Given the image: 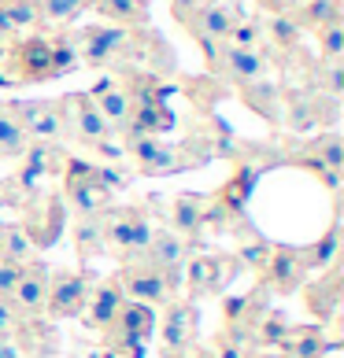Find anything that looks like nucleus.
<instances>
[{
  "instance_id": "obj_1",
  "label": "nucleus",
  "mask_w": 344,
  "mask_h": 358,
  "mask_svg": "<svg viewBox=\"0 0 344 358\" xmlns=\"http://www.w3.org/2000/svg\"><path fill=\"white\" fill-rule=\"evenodd\" d=\"M152 244V222L141 207H108L104 210V251L118 262H141Z\"/></svg>"
},
{
  "instance_id": "obj_2",
  "label": "nucleus",
  "mask_w": 344,
  "mask_h": 358,
  "mask_svg": "<svg viewBox=\"0 0 344 358\" xmlns=\"http://www.w3.org/2000/svg\"><path fill=\"white\" fill-rule=\"evenodd\" d=\"M156 333V314L152 307H144V303H134L126 299L123 307H118L115 322L104 329V348L115 351L118 358H144V340Z\"/></svg>"
},
{
  "instance_id": "obj_3",
  "label": "nucleus",
  "mask_w": 344,
  "mask_h": 358,
  "mask_svg": "<svg viewBox=\"0 0 344 358\" xmlns=\"http://www.w3.org/2000/svg\"><path fill=\"white\" fill-rule=\"evenodd\" d=\"M123 152L137 163L141 174L160 178V174H181L185 166L207 163V159L193 155L185 144H167L163 137H123Z\"/></svg>"
},
{
  "instance_id": "obj_4",
  "label": "nucleus",
  "mask_w": 344,
  "mask_h": 358,
  "mask_svg": "<svg viewBox=\"0 0 344 358\" xmlns=\"http://www.w3.org/2000/svg\"><path fill=\"white\" fill-rule=\"evenodd\" d=\"M289 163L308 166L315 178L322 181V189L329 196H340V174H344V137L340 134H319L311 141L296 144V152L289 155Z\"/></svg>"
},
{
  "instance_id": "obj_5",
  "label": "nucleus",
  "mask_w": 344,
  "mask_h": 358,
  "mask_svg": "<svg viewBox=\"0 0 344 358\" xmlns=\"http://www.w3.org/2000/svg\"><path fill=\"white\" fill-rule=\"evenodd\" d=\"M174 15L189 26V34L200 41V48H204V56H207V63L215 59V52H219V45L230 37V30H233V22L241 19L237 15V8H230V4H222V0H196L193 4V11H185V8H174Z\"/></svg>"
},
{
  "instance_id": "obj_6",
  "label": "nucleus",
  "mask_w": 344,
  "mask_h": 358,
  "mask_svg": "<svg viewBox=\"0 0 344 358\" xmlns=\"http://www.w3.org/2000/svg\"><path fill=\"white\" fill-rule=\"evenodd\" d=\"M63 196H67V203L74 207L78 218H97L108 207H115L111 203L115 196L97 181L92 163H82V159H74V155H67V163H63Z\"/></svg>"
},
{
  "instance_id": "obj_7",
  "label": "nucleus",
  "mask_w": 344,
  "mask_h": 358,
  "mask_svg": "<svg viewBox=\"0 0 344 358\" xmlns=\"http://www.w3.org/2000/svg\"><path fill=\"white\" fill-rule=\"evenodd\" d=\"M60 115H63V141H74L78 148L92 152L97 144L115 137L108 122L100 118V111L92 108L89 92H67V96H60Z\"/></svg>"
},
{
  "instance_id": "obj_8",
  "label": "nucleus",
  "mask_w": 344,
  "mask_h": 358,
  "mask_svg": "<svg viewBox=\"0 0 344 358\" xmlns=\"http://www.w3.org/2000/svg\"><path fill=\"white\" fill-rule=\"evenodd\" d=\"M92 285H97V273H89V270H52L48 273V292H45V314L82 317Z\"/></svg>"
},
{
  "instance_id": "obj_9",
  "label": "nucleus",
  "mask_w": 344,
  "mask_h": 358,
  "mask_svg": "<svg viewBox=\"0 0 344 358\" xmlns=\"http://www.w3.org/2000/svg\"><path fill=\"white\" fill-rule=\"evenodd\" d=\"M237 273H241V262L233 255H189L185 259V270H181V285L193 303V299L215 296L226 285H233Z\"/></svg>"
},
{
  "instance_id": "obj_10",
  "label": "nucleus",
  "mask_w": 344,
  "mask_h": 358,
  "mask_svg": "<svg viewBox=\"0 0 344 358\" xmlns=\"http://www.w3.org/2000/svg\"><path fill=\"white\" fill-rule=\"evenodd\" d=\"M111 277H115V285L123 288L126 299L144 303V307H167L170 299H178V288L156 266H149V262H123Z\"/></svg>"
},
{
  "instance_id": "obj_11",
  "label": "nucleus",
  "mask_w": 344,
  "mask_h": 358,
  "mask_svg": "<svg viewBox=\"0 0 344 358\" xmlns=\"http://www.w3.org/2000/svg\"><path fill=\"white\" fill-rule=\"evenodd\" d=\"M8 82H48L52 78V41L48 37H22L4 52Z\"/></svg>"
},
{
  "instance_id": "obj_12",
  "label": "nucleus",
  "mask_w": 344,
  "mask_h": 358,
  "mask_svg": "<svg viewBox=\"0 0 344 358\" xmlns=\"http://www.w3.org/2000/svg\"><path fill=\"white\" fill-rule=\"evenodd\" d=\"M308 262H303V248L296 244H274L270 259L259 273V285L267 292H277V296H289V292H300L308 285Z\"/></svg>"
},
{
  "instance_id": "obj_13",
  "label": "nucleus",
  "mask_w": 344,
  "mask_h": 358,
  "mask_svg": "<svg viewBox=\"0 0 344 358\" xmlns=\"http://www.w3.org/2000/svg\"><path fill=\"white\" fill-rule=\"evenodd\" d=\"M340 303H344V259L329 262L311 285H303V307L315 314V325L340 317Z\"/></svg>"
},
{
  "instance_id": "obj_14",
  "label": "nucleus",
  "mask_w": 344,
  "mask_h": 358,
  "mask_svg": "<svg viewBox=\"0 0 344 358\" xmlns=\"http://www.w3.org/2000/svg\"><path fill=\"white\" fill-rule=\"evenodd\" d=\"M8 108L19 118V126L26 129L30 141H41V144H60L63 141L60 100H15V103H8Z\"/></svg>"
},
{
  "instance_id": "obj_15",
  "label": "nucleus",
  "mask_w": 344,
  "mask_h": 358,
  "mask_svg": "<svg viewBox=\"0 0 344 358\" xmlns=\"http://www.w3.org/2000/svg\"><path fill=\"white\" fill-rule=\"evenodd\" d=\"M63 229V203L52 192H34L26 200V215H22V233L34 241V248H52Z\"/></svg>"
},
{
  "instance_id": "obj_16",
  "label": "nucleus",
  "mask_w": 344,
  "mask_h": 358,
  "mask_svg": "<svg viewBox=\"0 0 344 358\" xmlns=\"http://www.w3.org/2000/svg\"><path fill=\"white\" fill-rule=\"evenodd\" d=\"M130 41H134V37H130L123 26H85L82 34H74L78 59L89 63V67H104V63L118 59L130 48Z\"/></svg>"
},
{
  "instance_id": "obj_17",
  "label": "nucleus",
  "mask_w": 344,
  "mask_h": 358,
  "mask_svg": "<svg viewBox=\"0 0 344 358\" xmlns=\"http://www.w3.org/2000/svg\"><path fill=\"white\" fill-rule=\"evenodd\" d=\"M270 310V292L256 285L252 292H245V296H233L222 303V329H230V333L245 336L248 348H252V333L259 325V317Z\"/></svg>"
},
{
  "instance_id": "obj_18",
  "label": "nucleus",
  "mask_w": 344,
  "mask_h": 358,
  "mask_svg": "<svg viewBox=\"0 0 344 358\" xmlns=\"http://www.w3.org/2000/svg\"><path fill=\"white\" fill-rule=\"evenodd\" d=\"M211 67L241 89L248 82H263L270 63H267V56H263V48H233V45L222 41L219 52H215V59H211Z\"/></svg>"
},
{
  "instance_id": "obj_19",
  "label": "nucleus",
  "mask_w": 344,
  "mask_h": 358,
  "mask_svg": "<svg viewBox=\"0 0 344 358\" xmlns=\"http://www.w3.org/2000/svg\"><path fill=\"white\" fill-rule=\"evenodd\" d=\"M193 255V248L181 241V236L174 233V229H152V244H149V251H144V259L141 262H149V266H156L163 277L174 288H181V270H185V259Z\"/></svg>"
},
{
  "instance_id": "obj_20",
  "label": "nucleus",
  "mask_w": 344,
  "mask_h": 358,
  "mask_svg": "<svg viewBox=\"0 0 344 358\" xmlns=\"http://www.w3.org/2000/svg\"><path fill=\"white\" fill-rule=\"evenodd\" d=\"M211 225V215H207V196L200 192H178L167 207V229H174L185 244H196L204 236V229Z\"/></svg>"
},
{
  "instance_id": "obj_21",
  "label": "nucleus",
  "mask_w": 344,
  "mask_h": 358,
  "mask_svg": "<svg viewBox=\"0 0 344 358\" xmlns=\"http://www.w3.org/2000/svg\"><path fill=\"white\" fill-rule=\"evenodd\" d=\"M200 333V314L189 299H170L163 307V325H160V340H163V355H178L181 348L196 343Z\"/></svg>"
},
{
  "instance_id": "obj_22",
  "label": "nucleus",
  "mask_w": 344,
  "mask_h": 358,
  "mask_svg": "<svg viewBox=\"0 0 344 358\" xmlns=\"http://www.w3.org/2000/svg\"><path fill=\"white\" fill-rule=\"evenodd\" d=\"M45 292H48V266L41 259L26 262L15 288H11V307L22 317H45Z\"/></svg>"
},
{
  "instance_id": "obj_23",
  "label": "nucleus",
  "mask_w": 344,
  "mask_h": 358,
  "mask_svg": "<svg viewBox=\"0 0 344 358\" xmlns=\"http://www.w3.org/2000/svg\"><path fill=\"white\" fill-rule=\"evenodd\" d=\"M285 103V122L293 129H311L315 122H333L337 118V100L326 92H282Z\"/></svg>"
},
{
  "instance_id": "obj_24",
  "label": "nucleus",
  "mask_w": 344,
  "mask_h": 358,
  "mask_svg": "<svg viewBox=\"0 0 344 358\" xmlns=\"http://www.w3.org/2000/svg\"><path fill=\"white\" fill-rule=\"evenodd\" d=\"M230 229H233V259L241 262V266L248 270H256V277L263 273V266H267V259H270V241L263 236L252 222H248L245 215H237L230 222Z\"/></svg>"
},
{
  "instance_id": "obj_25",
  "label": "nucleus",
  "mask_w": 344,
  "mask_h": 358,
  "mask_svg": "<svg viewBox=\"0 0 344 358\" xmlns=\"http://www.w3.org/2000/svg\"><path fill=\"white\" fill-rule=\"evenodd\" d=\"M89 100H92V108L100 111L104 122H108L111 134L123 137L126 126H130V96H126V85L111 82V78H100V82L92 85Z\"/></svg>"
},
{
  "instance_id": "obj_26",
  "label": "nucleus",
  "mask_w": 344,
  "mask_h": 358,
  "mask_svg": "<svg viewBox=\"0 0 344 358\" xmlns=\"http://www.w3.org/2000/svg\"><path fill=\"white\" fill-rule=\"evenodd\" d=\"M126 303V296H123V288L115 285V277H97V285H92V292H89V303H85V329H92V333H104L111 322H115V314H118V307Z\"/></svg>"
},
{
  "instance_id": "obj_27",
  "label": "nucleus",
  "mask_w": 344,
  "mask_h": 358,
  "mask_svg": "<svg viewBox=\"0 0 344 358\" xmlns=\"http://www.w3.org/2000/svg\"><path fill=\"white\" fill-rule=\"evenodd\" d=\"M282 358H326L329 340H326V325H289L285 340L274 348Z\"/></svg>"
},
{
  "instance_id": "obj_28",
  "label": "nucleus",
  "mask_w": 344,
  "mask_h": 358,
  "mask_svg": "<svg viewBox=\"0 0 344 358\" xmlns=\"http://www.w3.org/2000/svg\"><path fill=\"white\" fill-rule=\"evenodd\" d=\"M41 26L37 0H0V45L19 41L22 34H34Z\"/></svg>"
},
{
  "instance_id": "obj_29",
  "label": "nucleus",
  "mask_w": 344,
  "mask_h": 358,
  "mask_svg": "<svg viewBox=\"0 0 344 358\" xmlns=\"http://www.w3.org/2000/svg\"><path fill=\"white\" fill-rule=\"evenodd\" d=\"M340 259V207L333 210V222H329V229L319 236L315 244L303 248V262H308L311 273H322L329 262Z\"/></svg>"
},
{
  "instance_id": "obj_30",
  "label": "nucleus",
  "mask_w": 344,
  "mask_h": 358,
  "mask_svg": "<svg viewBox=\"0 0 344 358\" xmlns=\"http://www.w3.org/2000/svg\"><path fill=\"white\" fill-rule=\"evenodd\" d=\"M85 8L118 26H149V0H85Z\"/></svg>"
},
{
  "instance_id": "obj_31",
  "label": "nucleus",
  "mask_w": 344,
  "mask_h": 358,
  "mask_svg": "<svg viewBox=\"0 0 344 358\" xmlns=\"http://www.w3.org/2000/svg\"><path fill=\"white\" fill-rule=\"evenodd\" d=\"M241 100H245L256 115L267 118V122H282V92H277L267 78H263V82L241 85Z\"/></svg>"
},
{
  "instance_id": "obj_32",
  "label": "nucleus",
  "mask_w": 344,
  "mask_h": 358,
  "mask_svg": "<svg viewBox=\"0 0 344 358\" xmlns=\"http://www.w3.org/2000/svg\"><path fill=\"white\" fill-rule=\"evenodd\" d=\"M0 259L11 262V266H26V262L37 259V248L22 233V225H0Z\"/></svg>"
},
{
  "instance_id": "obj_33",
  "label": "nucleus",
  "mask_w": 344,
  "mask_h": 358,
  "mask_svg": "<svg viewBox=\"0 0 344 358\" xmlns=\"http://www.w3.org/2000/svg\"><path fill=\"white\" fill-rule=\"evenodd\" d=\"M74 248H78V259L82 262H92L104 255V215L74 222Z\"/></svg>"
},
{
  "instance_id": "obj_34",
  "label": "nucleus",
  "mask_w": 344,
  "mask_h": 358,
  "mask_svg": "<svg viewBox=\"0 0 344 358\" xmlns=\"http://www.w3.org/2000/svg\"><path fill=\"white\" fill-rule=\"evenodd\" d=\"M30 148V137L19 126V118L11 115L8 103H0V155L4 159H22V152Z\"/></svg>"
},
{
  "instance_id": "obj_35",
  "label": "nucleus",
  "mask_w": 344,
  "mask_h": 358,
  "mask_svg": "<svg viewBox=\"0 0 344 358\" xmlns=\"http://www.w3.org/2000/svg\"><path fill=\"white\" fill-rule=\"evenodd\" d=\"M293 15L300 30H322L329 22H340V0H308V4H296Z\"/></svg>"
},
{
  "instance_id": "obj_36",
  "label": "nucleus",
  "mask_w": 344,
  "mask_h": 358,
  "mask_svg": "<svg viewBox=\"0 0 344 358\" xmlns=\"http://www.w3.org/2000/svg\"><path fill=\"white\" fill-rule=\"evenodd\" d=\"M289 314L285 310H277V307H270L267 314L259 317V325H256V333H252V348H263V351H274L277 343L285 340V333H289Z\"/></svg>"
},
{
  "instance_id": "obj_37",
  "label": "nucleus",
  "mask_w": 344,
  "mask_h": 358,
  "mask_svg": "<svg viewBox=\"0 0 344 358\" xmlns=\"http://www.w3.org/2000/svg\"><path fill=\"white\" fill-rule=\"evenodd\" d=\"M300 22H296V15L289 11V15H270L267 22H263V37L274 45V48H296V41H300Z\"/></svg>"
},
{
  "instance_id": "obj_38",
  "label": "nucleus",
  "mask_w": 344,
  "mask_h": 358,
  "mask_svg": "<svg viewBox=\"0 0 344 358\" xmlns=\"http://www.w3.org/2000/svg\"><path fill=\"white\" fill-rule=\"evenodd\" d=\"M74 67H82V59H78V45H74V34L52 37V78L71 74Z\"/></svg>"
},
{
  "instance_id": "obj_39",
  "label": "nucleus",
  "mask_w": 344,
  "mask_h": 358,
  "mask_svg": "<svg viewBox=\"0 0 344 358\" xmlns=\"http://www.w3.org/2000/svg\"><path fill=\"white\" fill-rule=\"evenodd\" d=\"M37 11H41V22L63 26L78 19V11H85V0H37Z\"/></svg>"
},
{
  "instance_id": "obj_40",
  "label": "nucleus",
  "mask_w": 344,
  "mask_h": 358,
  "mask_svg": "<svg viewBox=\"0 0 344 358\" xmlns=\"http://www.w3.org/2000/svg\"><path fill=\"white\" fill-rule=\"evenodd\" d=\"M226 45H233V48H259V45H263V22H256V19H237L233 30H230V37H226Z\"/></svg>"
},
{
  "instance_id": "obj_41",
  "label": "nucleus",
  "mask_w": 344,
  "mask_h": 358,
  "mask_svg": "<svg viewBox=\"0 0 344 358\" xmlns=\"http://www.w3.org/2000/svg\"><path fill=\"white\" fill-rule=\"evenodd\" d=\"M30 322H34V317H22L15 307H11V299L0 296V340H19Z\"/></svg>"
},
{
  "instance_id": "obj_42",
  "label": "nucleus",
  "mask_w": 344,
  "mask_h": 358,
  "mask_svg": "<svg viewBox=\"0 0 344 358\" xmlns=\"http://www.w3.org/2000/svg\"><path fill=\"white\" fill-rule=\"evenodd\" d=\"M315 37H319L322 59H340L344 56V19L322 26V30H315Z\"/></svg>"
},
{
  "instance_id": "obj_43",
  "label": "nucleus",
  "mask_w": 344,
  "mask_h": 358,
  "mask_svg": "<svg viewBox=\"0 0 344 358\" xmlns=\"http://www.w3.org/2000/svg\"><path fill=\"white\" fill-rule=\"evenodd\" d=\"M211 351H215V358H245V351H252V348H248L245 336L230 333V329H219L215 340H211Z\"/></svg>"
},
{
  "instance_id": "obj_44",
  "label": "nucleus",
  "mask_w": 344,
  "mask_h": 358,
  "mask_svg": "<svg viewBox=\"0 0 344 358\" xmlns=\"http://www.w3.org/2000/svg\"><path fill=\"white\" fill-rule=\"evenodd\" d=\"M322 89H326V96H340V89H344V63L340 59H322Z\"/></svg>"
},
{
  "instance_id": "obj_45",
  "label": "nucleus",
  "mask_w": 344,
  "mask_h": 358,
  "mask_svg": "<svg viewBox=\"0 0 344 358\" xmlns=\"http://www.w3.org/2000/svg\"><path fill=\"white\" fill-rule=\"evenodd\" d=\"M19 273H22V266H11V262L0 259V296H4V299L11 296V288H15Z\"/></svg>"
},
{
  "instance_id": "obj_46",
  "label": "nucleus",
  "mask_w": 344,
  "mask_h": 358,
  "mask_svg": "<svg viewBox=\"0 0 344 358\" xmlns=\"http://www.w3.org/2000/svg\"><path fill=\"white\" fill-rule=\"evenodd\" d=\"M256 4L267 11V15H289V11H296L300 0H256Z\"/></svg>"
},
{
  "instance_id": "obj_47",
  "label": "nucleus",
  "mask_w": 344,
  "mask_h": 358,
  "mask_svg": "<svg viewBox=\"0 0 344 358\" xmlns=\"http://www.w3.org/2000/svg\"><path fill=\"white\" fill-rule=\"evenodd\" d=\"M178 358H215V351H211V343H189V348H181L178 351Z\"/></svg>"
},
{
  "instance_id": "obj_48",
  "label": "nucleus",
  "mask_w": 344,
  "mask_h": 358,
  "mask_svg": "<svg viewBox=\"0 0 344 358\" xmlns=\"http://www.w3.org/2000/svg\"><path fill=\"white\" fill-rule=\"evenodd\" d=\"M245 358H282L277 351H263V348H252V351H245Z\"/></svg>"
},
{
  "instance_id": "obj_49",
  "label": "nucleus",
  "mask_w": 344,
  "mask_h": 358,
  "mask_svg": "<svg viewBox=\"0 0 344 358\" xmlns=\"http://www.w3.org/2000/svg\"><path fill=\"white\" fill-rule=\"evenodd\" d=\"M85 358H115V351H108V348H92V351H85Z\"/></svg>"
},
{
  "instance_id": "obj_50",
  "label": "nucleus",
  "mask_w": 344,
  "mask_h": 358,
  "mask_svg": "<svg viewBox=\"0 0 344 358\" xmlns=\"http://www.w3.org/2000/svg\"><path fill=\"white\" fill-rule=\"evenodd\" d=\"M163 358H178V355H163Z\"/></svg>"
}]
</instances>
